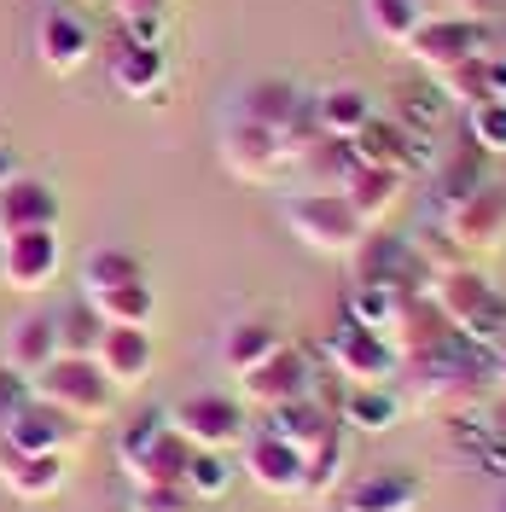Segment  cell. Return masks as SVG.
<instances>
[{
	"label": "cell",
	"mask_w": 506,
	"mask_h": 512,
	"mask_svg": "<svg viewBox=\"0 0 506 512\" xmlns=\"http://www.w3.org/2000/svg\"><path fill=\"white\" fill-rule=\"evenodd\" d=\"M280 344L285 338L268 326V320H233V326L222 332V367L239 379V373H251L256 361H268Z\"/></svg>",
	"instance_id": "f546056e"
},
{
	"label": "cell",
	"mask_w": 506,
	"mask_h": 512,
	"mask_svg": "<svg viewBox=\"0 0 506 512\" xmlns=\"http://www.w3.org/2000/svg\"><path fill=\"white\" fill-rule=\"evenodd\" d=\"M344 460H349V443H344V425L315 443L303 454V501H326V495H338L344 489Z\"/></svg>",
	"instance_id": "4dcf8cb0"
},
{
	"label": "cell",
	"mask_w": 506,
	"mask_h": 512,
	"mask_svg": "<svg viewBox=\"0 0 506 512\" xmlns=\"http://www.w3.org/2000/svg\"><path fill=\"white\" fill-rule=\"evenodd\" d=\"M419 70H431V76H443L454 64L477 59V53H495V24H483V18H460V12H437V18H425L413 41L402 47Z\"/></svg>",
	"instance_id": "8992f818"
},
{
	"label": "cell",
	"mask_w": 506,
	"mask_h": 512,
	"mask_svg": "<svg viewBox=\"0 0 506 512\" xmlns=\"http://www.w3.org/2000/svg\"><path fill=\"white\" fill-rule=\"evenodd\" d=\"M297 169H303V181H309V192H338L349 181V169H355V146L349 140H332V134H315L303 152H297Z\"/></svg>",
	"instance_id": "4316f807"
},
{
	"label": "cell",
	"mask_w": 506,
	"mask_h": 512,
	"mask_svg": "<svg viewBox=\"0 0 506 512\" xmlns=\"http://www.w3.org/2000/svg\"><path fill=\"white\" fill-rule=\"evenodd\" d=\"M53 355H59V315H24V320H12V332H6V367H12V373L35 379Z\"/></svg>",
	"instance_id": "d4e9b609"
},
{
	"label": "cell",
	"mask_w": 506,
	"mask_h": 512,
	"mask_svg": "<svg viewBox=\"0 0 506 512\" xmlns=\"http://www.w3.org/2000/svg\"><path fill=\"white\" fill-rule=\"evenodd\" d=\"M30 227H59V192L47 187V181L12 175V181L0 187V239L30 233Z\"/></svg>",
	"instance_id": "44dd1931"
},
{
	"label": "cell",
	"mask_w": 506,
	"mask_h": 512,
	"mask_svg": "<svg viewBox=\"0 0 506 512\" xmlns=\"http://www.w3.org/2000/svg\"><path fill=\"white\" fill-rule=\"evenodd\" d=\"M349 146H355L361 163H379V169H396V175H408V169L425 163V140H419L408 123H390V117H373Z\"/></svg>",
	"instance_id": "7402d4cb"
},
{
	"label": "cell",
	"mask_w": 506,
	"mask_h": 512,
	"mask_svg": "<svg viewBox=\"0 0 506 512\" xmlns=\"http://www.w3.org/2000/svg\"><path fill=\"white\" fill-rule=\"evenodd\" d=\"M431 303L443 309V320L466 338V344H477V350H495L506 332V297L477 268H466V262H448V268H437L431 274Z\"/></svg>",
	"instance_id": "7a4b0ae2"
},
{
	"label": "cell",
	"mask_w": 506,
	"mask_h": 512,
	"mask_svg": "<svg viewBox=\"0 0 506 512\" xmlns=\"http://www.w3.org/2000/svg\"><path fill=\"white\" fill-rule=\"evenodd\" d=\"M99 332H105V320H99L88 303L64 309V315H59V355H94Z\"/></svg>",
	"instance_id": "74e56055"
},
{
	"label": "cell",
	"mask_w": 506,
	"mask_h": 512,
	"mask_svg": "<svg viewBox=\"0 0 506 512\" xmlns=\"http://www.w3.org/2000/svg\"><path fill=\"white\" fill-rule=\"evenodd\" d=\"M402 297L408 291H390V286H373V280H355L344 297V315L355 320V326H373V332H390V320H396V309H402Z\"/></svg>",
	"instance_id": "e575fe53"
},
{
	"label": "cell",
	"mask_w": 506,
	"mask_h": 512,
	"mask_svg": "<svg viewBox=\"0 0 506 512\" xmlns=\"http://www.w3.org/2000/svg\"><path fill=\"white\" fill-rule=\"evenodd\" d=\"M30 396H41L47 408L70 414L76 425H99V419H111V408H117V384L99 373L94 355H53L30 379Z\"/></svg>",
	"instance_id": "3957f363"
},
{
	"label": "cell",
	"mask_w": 506,
	"mask_h": 512,
	"mask_svg": "<svg viewBox=\"0 0 506 512\" xmlns=\"http://www.w3.org/2000/svg\"><path fill=\"white\" fill-rule=\"evenodd\" d=\"M262 431H274L280 443H291L297 454H309L315 443H326V437L338 431V414L320 408L315 396H297V402H285V408H268V425H262Z\"/></svg>",
	"instance_id": "cb8c5ba5"
},
{
	"label": "cell",
	"mask_w": 506,
	"mask_h": 512,
	"mask_svg": "<svg viewBox=\"0 0 506 512\" xmlns=\"http://www.w3.org/2000/svg\"><path fill=\"white\" fill-rule=\"evenodd\" d=\"M239 472L262 489V495H280V501H291V495H303V454L291 443H280L274 431H251L245 443H239Z\"/></svg>",
	"instance_id": "5bb4252c"
},
{
	"label": "cell",
	"mask_w": 506,
	"mask_h": 512,
	"mask_svg": "<svg viewBox=\"0 0 506 512\" xmlns=\"http://www.w3.org/2000/svg\"><path fill=\"white\" fill-rule=\"evenodd\" d=\"M169 425L187 437V448H239L251 437V419H245V402L239 396H222V390H192L169 408Z\"/></svg>",
	"instance_id": "52a82bcc"
},
{
	"label": "cell",
	"mask_w": 506,
	"mask_h": 512,
	"mask_svg": "<svg viewBox=\"0 0 506 512\" xmlns=\"http://www.w3.org/2000/svg\"><path fill=\"white\" fill-rule=\"evenodd\" d=\"M216 152H222L227 175L233 181H251V187H268V181H280L285 169H291V152H285L280 134L262 128V123H245L233 111H227L222 134H216Z\"/></svg>",
	"instance_id": "9c48e42d"
},
{
	"label": "cell",
	"mask_w": 506,
	"mask_h": 512,
	"mask_svg": "<svg viewBox=\"0 0 506 512\" xmlns=\"http://www.w3.org/2000/svg\"><path fill=\"white\" fill-rule=\"evenodd\" d=\"M361 18H367V30L379 35L384 47H408L413 30L431 12H425V0H361Z\"/></svg>",
	"instance_id": "1f68e13d"
},
{
	"label": "cell",
	"mask_w": 506,
	"mask_h": 512,
	"mask_svg": "<svg viewBox=\"0 0 506 512\" xmlns=\"http://www.w3.org/2000/svg\"><path fill=\"white\" fill-rule=\"evenodd\" d=\"M466 134L483 158H506V99H483L466 111Z\"/></svg>",
	"instance_id": "8d00e7d4"
},
{
	"label": "cell",
	"mask_w": 506,
	"mask_h": 512,
	"mask_svg": "<svg viewBox=\"0 0 506 512\" xmlns=\"http://www.w3.org/2000/svg\"><path fill=\"white\" fill-rule=\"evenodd\" d=\"M402 187H408V175L379 169V163H355L338 192L349 198V210H355L367 227H384L390 216H396V204H402Z\"/></svg>",
	"instance_id": "ffe728a7"
},
{
	"label": "cell",
	"mask_w": 506,
	"mask_h": 512,
	"mask_svg": "<svg viewBox=\"0 0 506 512\" xmlns=\"http://www.w3.org/2000/svg\"><path fill=\"white\" fill-rule=\"evenodd\" d=\"M495 512H506V495H501V501H495Z\"/></svg>",
	"instance_id": "bcb514c9"
},
{
	"label": "cell",
	"mask_w": 506,
	"mask_h": 512,
	"mask_svg": "<svg viewBox=\"0 0 506 512\" xmlns=\"http://www.w3.org/2000/svg\"><path fill=\"white\" fill-rule=\"evenodd\" d=\"M117 18H123V35H134V41H158L163 47L169 0H117Z\"/></svg>",
	"instance_id": "f35d334b"
},
{
	"label": "cell",
	"mask_w": 506,
	"mask_h": 512,
	"mask_svg": "<svg viewBox=\"0 0 506 512\" xmlns=\"http://www.w3.org/2000/svg\"><path fill=\"white\" fill-rule=\"evenodd\" d=\"M396 379L408 384L413 408H460V402H472L477 390H483V379H495V373H489V350H477V344H466V338L454 332L443 350L408 355V361L396 367Z\"/></svg>",
	"instance_id": "6da1fadb"
},
{
	"label": "cell",
	"mask_w": 506,
	"mask_h": 512,
	"mask_svg": "<svg viewBox=\"0 0 506 512\" xmlns=\"http://www.w3.org/2000/svg\"><path fill=\"white\" fill-rule=\"evenodd\" d=\"M309 111H315V128L320 134H332V140H355L361 128L379 117L373 99L361 94V88H326L320 99H309Z\"/></svg>",
	"instance_id": "f1b7e54d"
},
{
	"label": "cell",
	"mask_w": 506,
	"mask_h": 512,
	"mask_svg": "<svg viewBox=\"0 0 506 512\" xmlns=\"http://www.w3.org/2000/svg\"><path fill=\"white\" fill-rule=\"evenodd\" d=\"M12 175H18V158H12V146H0V187H6Z\"/></svg>",
	"instance_id": "ee69618b"
},
{
	"label": "cell",
	"mask_w": 506,
	"mask_h": 512,
	"mask_svg": "<svg viewBox=\"0 0 506 512\" xmlns=\"http://www.w3.org/2000/svg\"><path fill=\"white\" fill-rule=\"evenodd\" d=\"M0 483L18 501H47L64 489V454H18L0 443Z\"/></svg>",
	"instance_id": "603a6c76"
},
{
	"label": "cell",
	"mask_w": 506,
	"mask_h": 512,
	"mask_svg": "<svg viewBox=\"0 0 506 512\" xmlns=\"http://www.w3.org/2000/svg\"><path fill=\"white\" fill-rule=\"evenodd\" d=\"M489 373H495V379L506 384V332H501V344H495V350H489Z\"/></svg>",
	"instance_id": "7bdbcfd3"
},
{
	"label": "cell",
	"mask_w": 506,
	"mask_h": 512,
	"mask_svg": "<svg viewBox=\"0 0 506 512\" xmlns=\"http://www.w3.org/2000/svg\"><path fill=\"white\" fill-rule=\"evenodd\" d=\"M448 245L454 251H501L506 245V187L483 181L460 204H448Z\"/></svg>",
	"instance_id": "7c38bea8"
},
{
	"label": "cell",
	"mask_w": 506,
	"mask_h": 512,
	"mask_svg": "<svg viewBox=\"0 0 506 512\" xmlns=\"http://www.w3.org/2000/svg\"><path fill=\"white\" fill-rule=\"evenodd\" d=\"M70 437H82V425L70 414H59V408H47L41 396H30V402L12 414V425L0 431V443L18 448V454H64Z\"/></svg>",
	"instance_id": "d6986e66"
},
{
	"label": "cell",
	"mask_w": 506,
	"mask_h": 512,
	"mask_svg": "<svg viewBox=\"0 0 506 512\" xmlns=\"http://www.w3.org/2000/svg\"><path fill=\"white\" fill-rule=\"evenodd\" d=\"M309 355L280 344V350L268 355V361H256L251 373H239V402H251V408H285V402H297V396H309Z\"/></svg>",
	"instance_id": "4fadbf2b"
},
{
	"label": "cell",
	"mask_w": 506,
	"mask_h": 512,
	"mask_svg": "<svg viewBox=\"0 0 506 512\" xmlns=\"http://www.w3.org/2000/svg\"><path fill=\"white\" fill-rule=\"evenodd\" d=\"M82 303H88L105 326H152V315H158V291L146 286V280H123V286L88 291Z\"/></svg>",
	"instance_id": "83f0119b"
},
{
	"label": "cell",
	"mask_w": 506,
	"mask_h": 512,
	"mask_svg": "<svg viewBox=\"0 0 506 512\" xmlns=\"http://www.w3.org/2000/svg\"><path fill=\"white\" fill-rule=\"evenodd\" d=\"M128 512H198V501L181 483H146V489H134Z\"/></svg>",
	"instance_id": "60d3db41"
},
{
	"label": "cell",
	"mask_w": 506,
	"mask_h": 512,
	"mask_svg": "<svg viewBox=\"0 0 506 512\" xmlns=\"http://www.w3.org/2000/svg\"><path fill=\"white\" fill-rule=\"evenodd\" d=\"M280 216H285V227H291V239L315 256H349L367 233H373V227L349 210L344 192H309L303 187L280 204Z\"/></svg>",
	"instance_id": "277c9868"
},
{
	"label": "cell",
	"mask_w": 506,
	"mask_h": 512,
	"mask_svg": "<svg viewBox=\"0 0 506 512\" xmlns=\"http://www.w3.org/2000/svg\"><path fill=\"white\" fill-rule=\"evenodd\" d=\"M187 460H192L187 437L163 414L128 419L123 437H117V466H123V478L134 489H146V483H181L187 478Z\"/></svg>",
	"instance_id": "5b68a950"
},
{
	"label": "cell",
	"mask_w": 506,
	"mask_h": 512,
	"mask_svg": "<svg viewBox=\"0 0 506 512\" xmlns=\"http://www.w3.org/2000/svg\"><path fill=\"white\" fill-rule=\"evenodd\" d=\"M355 280H373V286H390V291H425L431 286V268H425V256L419 245L408 239H390V233H367L355 251Z\"/></svg>",
	"instance_id": "8fae6325"
},
{
	"label": "cell",
	"mask_w": 506,
	"mask_h": 512,
	"mask_svg": "<svg viewBox=\"0 0 506 512\" xmlns=\"http://www.w3.org/2000/svg\"><path fill=\"white\" fill-rule=\"evenodd\" d=\"M123 280H146V268H140V256L117 251V245H105V251H94L82 262V297L105 286H123Z\"/></svg>",
	"instance_id": "d590c367"
},
{
	"label": "cell",
	"mask_w": 506,
	"mask_h": 512,
	"mask_svg": "<svg viewBox=\"0 0 506 512\" xmlns=\"http://www.w3.org/2000/svg\"><path fill=\"white\" fill-rule=\"evenodd\" d=\"M35 53H41V64H47L53 76H76L82 64L94 59V30H88V18H76V12H64V6H47L41 24H35Z\"/></svg>",
	"instance_id": "e0dca14e"
},
{
	"label": "cell",
	"mask_w": 506,
	"mask_h": 512,
	"mask_svg": "<svg viewBox=\"0 0 506 512\" xmlns=\"http://www.w3.org/2000/svg\"><path fill=\"white\" fill-rule=\"evenodd\" d=\"M419 501H425V483L408 466H379L338 489V512H413Z\"/></svg>",
	"instance_id": "2e32d148"
},
{
	"label": "cell",
	"mask_w": 506,
	"mask_h": 512,
	"mask_svg": "<svg viewBox=\"0 0 506 512\" xmlns=\"http://www.w3.org/2000/svg\"><path fill=\"white\" fill-rule=\"evenodd\" d=\"M326 367H332L344 384H396L402 355H396V344H390L384 332L355 326V320L344 315L332 332H326Z\"/></svg>",
	"instance_id": "ba28073f"
},
{
	"label": "cell",
	"mask_w": 506,
	"mask_h": 512,
	"mask_svg": "<svg viewBox=\"0 0 506 512\" xmlns=\"http://www.w3.org/2000/svg\"><path fill=\"white\" fill-rule=\"evenodd\" d=\"M495 437L506 443V402H501V414H495Z\"/></svg>",
	"instance_id": "f6af8a7d"
},
{
	"label": "cell",
	"mask_w": 506,
	"mask_h": 512,
	"mask_svg": "<svg viewBox=\"0 0 506 512\" xmlns=\"http://www.w3.org/2000/svg\"><path fill=\"white\" fill-rule=\"evenodd\" d=\"M64 268V245L53 227H30L0 239V286L6 291H47Z\"/></svg>",
	"instance_id": "30bf717a"
},
{
	"label": "cell",
	"mask_w": 506,
	"mask_h": 512,
	"mask_svg": "<svg viewBox=\"0 0 506 512\" xmlns=\"http://www.w3.org/2000/svg\"><path fill=\"white\" fill-rule=\"evenodd\" d=\"M94 361L117 390H140V384L152 379L158 350H152V332L146 326H105L99 344H94Z\"/></svg>",
	"instance_id": "ac0fdd59"
},
{
	"label": "cell",
	"mask_w": 506,
	"mask_h": 512,
	"mask_svg": "<svg viewBox=\"0 0 506 512\" xmlns=\"http://www.w3.org/2000/svg\"><path fill=\"white\" fill-rule=\"evenodd\" d=\"M105 76L123 99H158L163 82H169V59H163L158 41H134V35H117L111 53H105Z\"/></svg>",
	"instance_id": "9a60e30c"
},
{
	"label": "cell",
	"mask_w": 506,
	"mask_h": 512,
	"mask_svg": "<svg viewBox=\"0 0 506 512\" xmlns=\"http://www.w3.org/2000/svg\"><path fill=\"white\" fill-rule=\"evenodd\" d=\"M181 489H187L198 507H204V501H222L227 489H233V460H227L222 448H192Z\"/></svg>",
	"instance_id": "836d02e7"
},
{
	"label": "cell",
	"mask_w": 506,
	"mask_h": 512,
	"mask_svg": "<svg viewBox=\"0 0 506 512\" xmlns=\"http://www.w3.org/2000/svg\"><path fill=\"white\" fill-rule=\"evenodd\" d=\"M437 82H443V94L454 99L460 111H472V105H483V99H501L495 94V59H489V53H477V59L443 70Z\"/></svg>",
	"instance_id": "d6a6232c"
},
{
	"label": "cell",
	"mask_w": 506,
	"mask_h": 512,
	"mask_svg": "<svg viewBox=\"0 0 506 512\" xmlns=\"http://www.w3.org/2000/svg\"><path fill=\"white\" fill-rule=\"evenodd\" d=\"M24 402H30V379H24V373H12V367L0 361V431L12 425V414H18Z\"/></svg>",
	"instance_id": "b9f144b4"
},
{
	"label": "cell",
	"mask_w": 506,
	"mask_h": 512,
	"mask_svg": "<svg viewBox=\"0 0 506 512\" xmlns=\"http://www.w3.org/2000/svg\"><path fill=\"white\" fill-rule=\"evenodd\" d=\"M477 158H483V152L472 146V158L460 152L454 163H443V169H437V198H443V210H448V204H460V198H466L472 187H483V175H477Z\"/></svg>",
	"instance_id": "ab89813d"
},
{
	"label": "cell",
	"mask_w": 506,
	"mask_h": 512,
	"mask_svg": "<svg viewBox=\"0 0 506 512\" xmlns=\"http://www.w3.org/2000/svg\"><path fill=\"white\" fill-rule=\"evenodd\" d=\"M402 419V396H396V384H349L344 408H338V425L344 431H367V437H379Z\"/></svg>",
	"instance_id": "484cf974"
}]
</instances>
